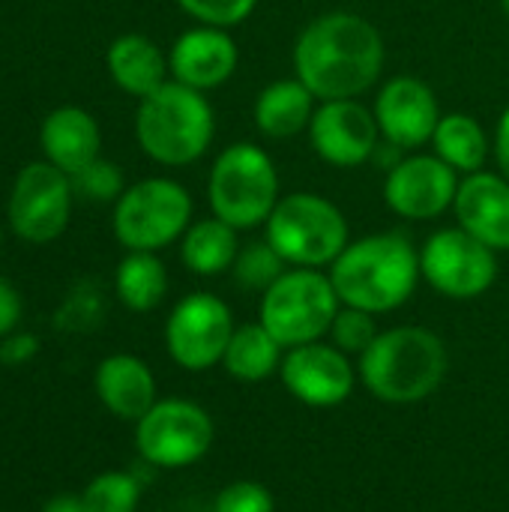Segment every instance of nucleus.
Returning <instances> with one entry per match:
<instances>
[{
    "label": "nucleus",
    "instance_id": "obj_20",
    "mask_svg": "<svg viewBox=\"0 0 509 512\" xmlns=\"http://www.w3.org/2000/svg\"><path fill=\"white\" fill-rule=\"evenodd\" d=\"M96 396L114 417L138 423L156 405V381L144 360L114 354L96 369Z\"/></svg>",
    "mask_w": 509,
    "mask_h": 512
},
{
    "label": "nucleus",
    "instance_id": "obj_8",
    "mask_svg": "<svg viewBox=\"0 0 509 512\" xmlns=\"http://www.w3.org/2000/svg\"><path fill=\"white\" fill-rule=\"evenodd\" d=\"M192 225V195L168 177H147L114 201V237L129 252L171 246Z\"/></svg>",
    "mask_w": 509,
    "mask_h": 512
},
{
    "label": "nucleus",
    "instance_id": "obj_23",
    "mask_svg": "<svg viewBox=\"0 0 509 512\" xmlns=\"http://www.w3.org/2000/svg\"><path fill=\"white\" fill-rule=\"evenodd\" d=\"M240 231L219 216L198 219L186 228L180 243V258L195 276H219L234 267L240 255Z\"/></svg>",
    "mask_w": 509,
    "mask_h": 512
},
{
    "label": "nucleus",
    "instance_id": "obj_9",
    "mask_svg": "<svg viewBox=\"0 0 509 512\" xmlns=\"http://www.w3.org/2000/svg\"><path fill=\"white\" fill-rule=\"evenodd\" d=\"M213 438L210 414L186 399L156 402L135 426V447L153 468H186L207 456Z\"/></svg>",
    "mask_w": 509,
    "mask_h": 512
},
{
    "label": "nucleus",
    "instance_id": "obj_10",
    "mask_svg": "<svg viewBox=\"0 0 509 512\" xmlns=\"http://www.w3.org/2000/svg\"><path fill=\"white\" fill-rule=\"evenodd\" d=\"M423 279L450 300L483 297L498 279V252L468 231L441 228L420 249Z\"/></svg>",
    "mask_w": 509,
    "mask_h": 512
},
{
    "label": "nucleus",
    "instance_id": "obj_21",
    "mask_svg": "<svg viewBox=\"0 0 509 512\" xmlns=\"http://www.w3.org/2000/svg\"><path fill=\"white\" fill-rule=\"evenodd\" d=\"M315 108L318 99L300 78H279L258 93L252 105V120L264 138L285 141L300 132H309Z\"/></svg>",
    "mask_w": 509,
    "mask_h": 512
},
{
    "label": "nucleus",
    "instance_id": "obj_11",
    "mask_svg": "<svg viewBox=\"0 0 509 512\" xmlns=\"http://www.w3.org/2000/svg\"><path fill=\"white\" fill-rule=\"evenodd\" d=\"M234 336V318L225 300L207 291L183 297L165 324V348L171 360L189 372H204L222 363Z\"/></svg>",
    "mask_w": 509,
    "mask_h": 512
},
{
    "label": "nucleus",
    "instance_id": "obj_28",
    "mask_svg": "<svg viewBox=\"0 0 509 512\" xmlns=\"http://www.w3.org/2000/svg\"><path fill=\"white\" fill-rule=\"evenodd\" d=\"M141 501V483L132 474L108 471L87 483L81 504L87 512H135Z\"/></svg>",
    "mask_w": 509,
    "mask_h": 512
},
{
    "label": "nucleus",
    "instance_id": "obj_13",
    "mask_svg": "<svg viewBox=\"0 0 509 512\" xmlns=\"http://www.w3.org/2000/svg\"><path fill=\"white\" fill-rule=\"evenodd\" d=\"M459 174L435 153H408L384 180L387 207L411 222H429L453 210Z\"/></svg>",
    "mask_w": 509,
    "mask_h": 512
},
{
    "label": "nucleus",
    "instance_id": "obj_27",
    "mask_svg": "<svg viewBox=\"0 0 509 512\" xmlns=\"http://www.w3.org/2000/svg\"><path fill=\"white\" fill-rule=\"evenodd\" d=\"M288 270L285 258L270 246V240H252L240 249L231 273H234V282L246 291H267L282 273Z\"/></svg>",
    "mask_w": 509,
    "mask_h": 512
},
{
    "label": "nucleus",
    "instance_id": "obj_31",
    "mask_svg": "<svg viewBox=\"0 0 509 512\" xmlns=\"http://www.w3.org/2000/svg\"><path fill=\"white\" fill-rule=\"evenodd\" d=\"M177 3L198 24H210L222 30L243 24L258 6V0H177Z\"/></svg>",
    "mask_w": 509,
    "mask_h": 512
},
{
    "label": "nucleus",
    "instance_id": "obj_35",
    "mask_svg": "<svg viewBox=\"0 0 509 512\" xmlns=\"http://www.w3.org/2000/svg\"><path fill=\"white\" fill-rule=\"evenodd\" d=\"M492 150H495V162H498V171L509 180V105L507 111L501 114L498 120V129H495V141H492Z\"/></svg>",
    "mask_w": 509,
    "mask_h": 512
},
{
    "label": "nucleus",
    "instance_id": "obj_7",
    "mask_svg": "<svg viewBox=\"0 0 509 512\" xmlns=\"http://www.w3.org/2000/svg\"><path fill=\"white\" fill-rule=\"evenodd\" d=\"M339 309L342 300L330 273L291 267L261 294L258 321L282 348H300L327 336Z\"/></svg>",
    "mask_w": 509,
    "mask_h": 512
},
{
    "label": "nucleus",
    "instance_id": "obj_4",
    "mask_svg": "<svg viewBox=\"0 0 509 512\" xmlns=\"http://www.w3.org/2000/svg\"><path fill=\"white\" fill-rule=\"evenodd\" d=\"M216 135V114L210 99L180 81H165L138 102L135 138L141 150L168 168L198 162Z\"/></svg>",
    "mask_w": 509,
    "mask_h": 512
},
{
    "label": "nucleus",
    "instance_id": "obj_1",
    "mask_svg": "<svg viewBox=\"0 0 509 512\" xmlns=\"http://www.w3.org/2000/svg\"><path fill=\"white\" fill-rule=\"evenodd\" d=\"M381 30L357 12H324L303 27L294 45V72L318 102L357 99L384 72Z\"/></svg>",
    "mask_w": 509,
    "mask_h": 512
},
{
    "label": "nucleus",
    "instance_id": "obj_38",
    "mask_svg": "<svg viewBox=\"0 0 509 512\" xmlns=\"http://www.w3.org/2000/svg\"><path fill=\"white\" fill-rule=\"evenodd\" d=\"M0 240H3V237H0Z\"/></svg>",
    "mask_w": 509,
    "mask_h": 512
},
{
    "label": "nucleus",
    "instance_id": "obj_24",
    "mask_svg": "<svg viewBox=\"0 0 509 512\" xmlns=\"http://www.w3.org/2000/svg\"><path fill=\"white\" fill-rule=\"evenodd\" d=\"M432 147H435V156L444 159L459 177H468L486 168L492 141L477 117L453 111L441 117L432 135Z\"/></svg>",
    "mask_w": 509,
    "mask_h": 512
},
{
    "label": "nucleus",
    "instance_id": "obj_34",
    "mask_svg": "<svg viewBox=\"0 0 509 512\" xmlns=\"http://www.w3.org/2000/svg\"><path fill=\"white\" fill-rule=\"evenodd\" d=\"M18 318H21V297H18V291H15L9 282L0 276V339L9 336V333L15 330Z\"/></svg>",
    "mask_w": 509,
    "mask_h": 512
},
{
    "label": "nucleus",
    "instance_id": "obj_33",
    "mask_svg": "<svg viewBox=\"0 0 509 512\" xmlns=\"http://www.w3.org/2000/svg\"><path fill=\"white\" fill-rule=\"evenodd\" d=\"M39 354V339L33 333H9L0 342V363L3 366H24Z\"/></svg>",
    "mask_w": 509,
    "mask_h": 512
},
{
    "label": "nucleus",
    "instance_id": "obj_16",
    "mask_svg": "<svg viewBox=\"0 0 509 512\" xmlns=\"http://www.w3.org/2000/svg\"><path fill=\"white\" fill-rule=\"evenodd\" d=\"M279 378L285 390L309 408H336L354 390V369L348 354L324 342L288 348L279 366Z\"/></svg>",
    "mask_w": 509,
    "mask_h": 512
},
{
    "label": "nucleus",
    "instance_id": "obj_12",
    "mask_svg": "<svg viewBox=\"0 0 509 512\" xmlns=\"http://www.w3.org/2000/svg\"><path fill=\"white\" fill-rule=\"evenodd\" d=\"M72 180L51 162H30L9 195V225L27 243H51L69 225Z\"/></svg>",
    "mask_w": 509,
    "mask_h": 512
},
{
    "label": "nucleus",
    "instance_id": "obj_17",
    "mask_svg": "<svg viewBox=\"0 0 509 512\" xmlns=\"http://www.w3.org/2000/svg\"><path fill=\"white\" fill-rule=\"evenodd\" d=\"M237 63H240V51L234 36L210 24H198L180 33L168 54L171 78L201 93L222 87L237 72Z\"/></svg>",
    "mask_w": 509,
    "mask_h": 512
},
{
    "label": "nucleus",
    "instance_id": "obj_22",
    "mask_svg": "<svg viewBox=\"0 0 509 512\" xmlns=\"http://www.w3.org/2000/svg\"><path fill=\"white\" fill-rule=\"evenodd\" d=\"M108 72L114 78V84L120 90H126L129 96H150L153 90H159L168 81V57L162 54V48L141 36V33H126L117 36L105 54Z\"/></svg>",
    "mask_w": 509,
    "mask_h": 512
},
{
    "label": "nucleus",
    "instance_id": "obj_15",
    "mask_svg": "<svg viewBox=\"0 0 509 512\" xmlns=\"http://www.w3.org/2000/svg\"><path fill=\"white\" fill-rule=\"evenodd\" d=\"M372 111H375L381 138L399 144L408 153L432 144V135L444 117L435 90L423 78H414V75L390 78L378 90Z\"/></svg>",
    "mask_w": 509,
    "mask_h": 512
},
{
    "label": "nucleus",
    "instance_id": "obj_14",
    "mask_svg": "<svg viewBox=\"0 0 509 512\" xmlns=\"http://www.w3.org/2000/svg\"><path fill=\"white\" fill-rule=\"evenodd\" d=\"M309 144L333 168H360L381 144L375 111L360 99L318 102L309 123Z\"/></svg>",
    "mask_w": 509,
    "mask_h": 512
},
{
    "label": "nucleus",
    "instance_id": "obj_30",
    "mask_svg": "<svg viewBox=\"0 0 509 512\" xmlns=\"http://www.w3.org/2000/svg\"><path fill=\"white\" fill-rule=\"evenodd\" d=\"M69 180H72V192H75V195H81V198H87V201H99V204L117 201V198L126 192L120 168H117L114 162L102 159V156L93 159V162H90L87 168H81L78 174H72Z\"/></svg>",
    "mask_w": 509,
    "mask_h": 512
},
{
    "label": "nucleus",
    "instance_id": "obj_36",
    "mask_svg": "<svg viewBox=\"0 0 509 512\" xmlns=\"http://www.w3.org/2000/svg\"><path fill=\"white\" fill-rule=\"evenodd\" d=\"M42 512H87L84 510V504H81V498H69V495H60V498H51Z\"/></svg>",
    "mask_w": 509,
    "mask_h": 512
},
{
    "label": "nucleus",
    "instance_id": "obj_26",
    "mask_svg": "<svg viewBox=\"0 0 509 512\" xmlns=\"http://www.w3.org/2000/svg\"><path fill=\"white\" fill-rule=\"evenodd\" d=\"M114 288L126 309L150 312L168 294V270L153 252H129L114 273Z\"/></svg>",
    "mask_w": 509,
    "mask_h": 512
},
{
    "label": "nucleus",
    "instance_id": "obj_6",
    "mask_svg": "<svg viewBox=\"0 0 509 512\" xmlns=\"http://www.w3.org/2000/svg\"><path fill=\"white\" fill-rule=\"evenodd\" d=\"M264 237L291 267H330L351 243L345 213L318 192L282 195L264 225Z\"/></svg>",
    "mask_w": 509,
    "mask_h": 512
},
{
    "label": "nucleus",
    "instance_id": "obj_29",
    "mask_svg": "<svg viewBox=\"0 0 509 512\" xmlns=\"http://www.w3.org/2000/svg\"><path fill=\"white\" fill-rule=\"evenodd\" d=\"M333 339V345L342 354H366L369 345L378 339V327H375V315L354 309V306H342L339 315L333 318V327L327 333Z\"/></svg>",
    "mask_w": 509,
    "mask_h": 512
},
{
    "label": "nucleus",
    "instance_id": "obj_2",
    "mask_svg": "<svg viewBox=\"0 0 509 512\" xmlns=\"http://www.w3.org/2000/svg\"><path fill=\"white\" fill-rule=\"evenodd\" d=\"M420 279V252L402 231L360 237L330 264V282L342 306L372 315L405 306Z\"/></svg>",
    "mask_w": 509,
    "mask_h": 512
},
{
    "label": "nucleus",
    "instance_id": "obj_3",
    "mask_svg": "<svg viewBox=\"0 0 509 512\" xmlns=\"http://www.w3.org/2000/svg\"><path fill=\"white\" fill-rule=\"evenodd\" d=\"M447 348L441 336L426 327H393L378 333L366 354H360V375L366 390L390 405H417L429 399L447 378Z\"/></svg>",
    "mask_w": 509,
    "mask_h": 512
},
{
    "label": "nucleus",
    "instance_id": "obj_37",
    "mask_svg": "<svg viewBox=\"0 0 509 512\" xmlns=\"http://www.w3.org/2000/svg\"><path fill=\"white\" fill-rule=\"evenodd\" d=\"M501 9H504V15L509 18V0H501Z\"/></svg>",
    "mask_w": 509,
    "mask_h": 512
},
{
    "label": "nucleus",
    "instance_id": "obj_19",
    "mask_svg": "<svg viewBox=\"0 0 509 512\" xmlns=\"http://www.w3.org/2000/svg\"><path fill=\"white\" fill-rule=\"evenodd\" d=\"M39 141L45 150V162H51L54 168L72 177L81 168H87L93 159H99L102 132L93 114L75 105H63L42 120Z\"/></svg>",
    "mask_w": 509,
    "mask_h": 512
},
{
    "label": "nucleus",
    "instance_id": "obj_5",
    "mask_svg": "<svg viewBox=\"0 0 509 512\" xmlns=\"http://www.w3.org/2000/svg\"><path fill=\"white\" fill-rule=\"evenodd\" d=\"M279 171L273 156L252 144L234 141L228 144L207 177V201L213 216L234 225L237 231H252L267 225L270 213L279 204Z\"/></svg>",
    "mask_w": 509,
    "mask_h": 512
},
{
    "label": "nucleus",
    "instance_id": "obj_25",
    "mask_svg": "<svg viewBox=\"0 0 509 512\" xmlns=\"http://www.w3.org/2000/svg\"><path fill=\"white\" fill-rule=\"evenodd\" d=\"M282 360H285L282 345L267 333V327L261 321H255V324L234 327V336L228 342L222 366L234 381L258 384V381H267L270 375H276Z\"/></svg>",
    "mask_w": 509,
    "mask_h": 512
},
{
    "label": "nucleus",
    "instance_id": "obj_18",
    "mask_svg": "<svg viewBox=\"0 0 509 512\" xmlns=\"http://www.w3.org/2000/svg\"><path fill=\"white\" fill-rule=\"evenodd\" d=\"M453 213L462 231L495 252L509 249V180L501 171H477L462 177Z\"/></svg>",
    "mask_w": 509,
    "mask_h": 512
},
{
    "label": "nucleus",
    "instance_id": "obj_32",
    "mask_svg": "<svg viewBox=\"0 0 509 512\" xmlns=\"http://www.w3.org/2000/svg\"><path fill=\"white\" fill-rule=\"evenodd\" d=\"M213 512H273V495L261 483L237 480L219 492Z\"/></svg>",
    "mask_w": 509,
    "mask_h": 512
}]
</instances>
